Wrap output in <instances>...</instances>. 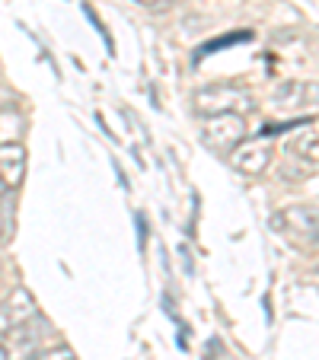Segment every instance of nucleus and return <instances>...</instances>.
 I'll list each match as a JSON object with an SVG mask.
<instances>
[{
  "mask_svg": "<svg viewBox=\"0 0 319 360\" xmlns=\"http://www.w3.org/2000/svg\"><path fill=\"white\" fill-rule=\"evenodd\" d=\"M192 109L195 115L211 118V115H246L256 109L249 89L237 86V83H211V86L195 89L192 96Z\"/></svg>",
  "mask_w": 319,
  "mask_h": 360,
  "instance_id": "1",
  "label": "nucleus"
},
{
  "mask_svg": "<svg viewBox=\"0 0 319 360\" xmlns=\"http://www.w3.org/2000/svg\"><path fill=\"white\" fill-rule=\"evenodd\" d=\"M272 109L281 115H304L319 109V83L313 80H287L272 93Z\"/></svg>",
  "mask_w": 319,
  "mask_h": 360,
  "instance_id": "2",
  "label": "nucleus"
},
{
  "mask_svg": "<svg viewBox=\"0 0 319 360\" xmlns=\"http://www.w3.org/2000/svg\"><path fill=\"white\" fill-rule=\"evenodd\" d=\"M201 141L214 153H230L237 143L246 141V118L243 115H211L204 118Z\"/></svg>",
  "mask_w": 319,
  "mask_h": 360,
  "instance_id": "3",
  "label": "nucleus"
},
{
  "mask_svg": "<svg viewBox=\"0 0 319 360\" xmlns=\"http://www.w3.org/2000/svg\"><path fill=\"white\" fill-rule=\"evenodd\" d=\"M45 335H48V326L39 322V316H35V319H29V322H23V326H16V328L0 335V345H4V351L10 354V360H23V357L39 354V345Z\"/></svg>",
  "mask_w": 319,
  "mask_h": 360,
  "instance_id": "4",
  "label": "nucleus"
},
{
  "mask_svg": "<svg viewBox=\"0 0 319 360\" xmlns=\"http://www.w3.org/2000/svg\"><path fill=\"white\" fill-rule=\"evenodd\" d=\"M227 157H230V163L237 166V172H243V176H262V172L268 169V163H272V141L258 134V137H252V141L237 143Z\"/></svg>",
  "mask_w": 319,
  "mask_h": 360,
  "instance_id": "5",
  "label": "nucleus"
},
{
  "mask_svg": "<svg viewBox=\"0 0 319 360\" xmlns=\"http://www.w3.org/2000/svg\"><path fill=\"white\" fill-rule=\"evenodd\" d=\"M35 316H39L35 297L26 290V287H13V293L0 303V335L16 328V326H23V322H29V319H35Z\"/></svg>",
  "mask_w": 319,
  "mask_h": 360,
  "instance_id": "6",
  "label": "nucleus"
},
{
  "mask_svg": "<svg viewBox=\"0 0 319 360\" xmlns=\"http://www.w3.org/2000/svg\"><path fill=\"white\" fill-rule=\"evenodd\" d=\"M0 176L7 179L10 188L23 182L26 176V153H23L20 143H0Z\"/></svg>",
  "mask_w": 319,
  "mask_h": 360,
  "instance_id": "7",
  "label": "nucleus"
},
{
  "mask_svg": "<svg viewBox=\"0 0 319 360\" xmlns=\"http://www.w3.org/2000/svg\"><path fill=\"white\" fill-rule=\"evenodd\" d=\"M278 226H287L294 233H313L319 236V207H287L284 214L275 217Z\"/></svg>",
  "mask_w": 319,
  "mask_h": 360,
  "instance_id": "8",
  "label": "nucleus"
},
{
  "mask_svg": "<svg viewBox=\"0 0 319 360\" xmlns=\"http://www.w3.org/2000/svg\"><path fill=\"white\" fill-rule=\"evenodd\" d=\"M287 153H291L297 163H304L306 169H319V131L310 128L304 134H297L287 143Z\"/></svg>",
  "mask_w": 319,
  "mask_h": 360,
  "instance_id": "9",
  "label": "nucleus"
},
{
  "mask_svg": "<svg viewBox=\"0 0 319 360\" xmlns=\"http://www.w3.org/2000/svg\"><path fill=\"white\" fill-rule=\"evenodd\" d=\"M10 230H13V204H10V198H4L0 201V243L10 239Z\"/></svg>",
  "mask_w": 319,
  "mask_h": 360,
  "instance_id": "10",
  "label": "nucleus"
},
{
  "mask_svg": "<svg viewBox=\"0 0 319 360\" xmlns=\"http://www.w3.org/2000/svg\"><path fill=\"white\" fill-rule=\"evenodd\" d=\"M32 360H77L70 347H51V351H42V354H32Z\"/></svg>",
  "mask_w": 319,
  "mask_h": 360,
  "instance_id": "11",
  "label": "nucleus"
},
{
  "mask_svg": "<svg viewBox=\"0 0 319 360\" xmlns=\"http://www.w3.org/2000/svg\"><path fill=\"white\" fill-rule=\"evenodd\" d=\"M10 195H13V188L7 185V179L0 176V201H4V198H10Z\"/></svg>",
  "mask_w": 319,
  "mask_h": 360,
  "instance_id": "12",
  "label": "nucleus"
},
{
  "mask_svg": "<svg viewBox=\"0 0 319 360\" xmlns=\"http://www.w3.org/2000/svg\"><path fill=\"white\" fill-rule=\"evenodd\" d=\"M176 4H189V0H156L154 7H156V10H163V7H176Z\"/></svg>",
  "mask_w": 319,
  "mask_h": 360,
  "instance_id": "13",
  "label": "nucleus"
},
{
  "mask_svg": "<svg viewBox=\"0 0 319 360\" xmlns=\"http://www.w3.org/2000/svg\"><path fill=\"white\" fill-rule=\"evenodd\" d=\"M135 4H141V7H154L156 0H135Z\"/></svg>",
  "mask_w": 319,
  "mask_h": 360,
  "instance_id": "14",
  "label": "nucleus"
}]
</instances>
